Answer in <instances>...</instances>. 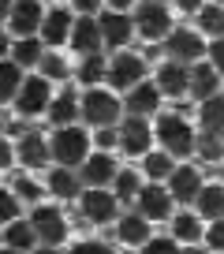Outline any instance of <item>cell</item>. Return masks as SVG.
<instances>
[{"instance_id":"1","label":"cell","mask_w":224,"mask_h":254,"mask_svg":"<svg viewBox=\"0 0 224 254\" xmlns=\"http://www.w3.org/2000/svg\"><path fill=\"white\" fill-rule=\"evenodd\" d=\"M49 150H53V165L82 168V161L94 153V131L82 127V124L53 127V135H49Z\"/></svg>"},{"instance_id":"2","label":"cell","mask_w":224,"mask_h":254,"mask_svg":"<svg viewBox=\"0 0 224 254\" xmlns=\"http://www.w3.org/2000/svg\"><path fill=\"white\" fill-rule=\"evenodd\" d=\"M153 135H157V146H161V150H168L176 161H187V157L194 153V142H198L194 124H191V120H183L179 112H157Z\"/></svg>"},{"instance_id":"3","label":"cell","mask_w":224,"mask_h":254,"mask_svg":"<svg viewBox=\"0 0 224 254\" xmlns=\"http://www.w3.org/2000/svg\"><path fill=\"white\" fill-rule=\"evenodd\" d=\"M123 120V94L112 86H86L82 90V124L86 127H116Z\"/></svg>"},{"instance_id":"4","label":"cell","mask_w":224,"mask_h":254,"mask_svg":"<svg viewBox=\"0 0 224 254\" xmlns=\"http://www.w3.org/2000/svg\"><path fill=\"white\" fill-rule=\"evenodd\" d=\"M135 34L146 41V45H165V38L172 34V8H168V0H138L135 11Z\"/></svg>"},{"instance_id":"5","label":"cell","mask_w":224,"mask_h":254,"mask_svg":"<svg viewBox=\"0 0 224 254\" xmlns=\"http://www.w3.org/2000/svg\"><path fill=\"white\" fill-rule=\"evenodd\" d=\"M53 97H56V82H49L41 71H26L23 86H19L15 101H11V109H15V116H23V120H38V116L49 112Z\"/></svg>"},{"instance_id":"6","label":"cell","mask_w":224,"mask_h":254,"mask_svg":"<svg viewBox=\"0 0 224 254\" xmlns=\"http://www.w3.org/2000/svg\"><path fill=\"white\" fill-rule=\"evenodd\" d=\"M146 79H150V64H146L142 53L120 49V53L109 56V79H105V86H112L116 94H127V90H135Z\"/></svg>"},{"instance_id":"7","label":"cell","mask_w":224,"mask_h":254,"mask_svg":"<svg viewBox=\"0 0 224 254\" xmlns=\"http://www.w3.org/2000/svg\"><path fill=\"white\" fill-rule=\"evenodd\" d=\"M123 202L112 194V187H82L79 194V209H82V221L97 224V228H105V224H116V217L123 213Z\"/></svg>"},{"instance_id":"8","label":"cell","mask_w":224,"mask_h":254,"mask_svg":"<svg viewBox=\"0 0 224 254\" xmlns=\"http://www.w3.org/2000/svg\"><path fill=\"white\" fill-rule=\"evenodd\" d=\"M209 53V38L198 26H172V34L165 38V56L179 64H198Z\"/></svg>"},{"instance_id":"9","label":"cell","mask_w":224,"mask_h":254,"mask_svg":"<svg viewBox=\"0 0 224 254\" xmlns=\"http://www.w3.org/2000/svg\"><path fill=\"white\" fill-rule=\"evenodd\" d=\"M26 217H30L34 232H38V243L60 247L67 239V217H64V209L56 206V202H38V206H30Z\"/></svg>"},{"instance_id":"10","label":"cell","mask_w":224,"mask_h":254,"mask_svg":"<svg viewBox=\"0 0 224 254\" xmlns=\"http://www.w3.org/2000/svg\"><path fill=\"white\" fill-rule=\"evenodd\" d=\"M135 209L146 217V221H153V224H168L172 213H176V198H172V190H168L165 183L150 180V183H142V190H138Z\"/></svg>"},{"instance_id":"11","label":"cell","mask_w":224,"mask_h":254,"mask_svg":"<svg viewBox=\"0 0 224 254\" xmlns=\"http://www.w3.org/2000/svg\"><path fill=\"white\" fill-rule=\"evenodd\" d=\"M120 153H127V157H138L142 161L146 153L153 150V120H146V116H127V120H120Z\"/></svg>"},{"instance_id":"12","label":"cell","mask_w":224,"mask_h":254,"mask_svg":"<svg viewBox=\"0 0 224 254\" xmlns=\"http://www.w3.org/2000/svg\"><path fill=\"white\" fill-rule=\"evenodd\" d=\"M97 23H101L105 49H112V53H120V49H131V41L138 38V34H135V19H131V11L101 8V11H97Z\"/></svg>"},{"instance_id":"13","label":"cell","mask_w":224,"mask_h":254,"mask_svg":"<svg viewBox=\"0 0 224 254\" xmlns=\"http://www.w3.org/2000/svg\"><path fill=\"white\" fill-rule=\"evenodd\" d=\"M15 161L26 168V172H45L53 165V150H49V135H38V131H23L15 138Z\"/></svg>"},{"instance_id":"14","label":"cell","mask_w":224,"mask_h":254,"mask_svg":"<svg viewBox=\"0 0 224 254\" xmlns=\"http://www.w3.org/2000/svg\"><path fill=\"white\" fill-rule=\"evenodd\" d=\"M71 26H75V8L71 4H53V8H45V19H41V30L38 38L45 41L49 49H64L67 38H71Z\"/></svg>"},{"instance_id":"15","label":"cell","mask_w":224,"mask_h":254,"mask_svg":"<svg viewBox=\"0 0 224 254\" xmlns=\"http://www.w3.org/2000/svg\"><path fill=\"white\" fill-rule=\"evenodd\" d=\"M165 187L172 190V198H176V206H194V198H198V190L206 187V176H202V172H198L194 165L179 161V165L172 168V176L165 180Z\"/></svg>"},{"instance_id":"16","label":"cell","mask_w":224,"mask_h":254,"mask_svg":"<svg viewBox=\"0 0 224 254\" xmlns=\"http://www.w3.org/2000/svg\"><path fill=\"white\" fill-rule=\"evenodd\" d=\"M153 82H157V90L165 94V101H179V97H187V90H191V64L165 60L157 67V75H153Z\"/></svg>"},{"instance_id":"17","label":"cell","mask_w":224,"mask_h":254,"mask_svg":"<svg viewBox=\"0 0 224 254\" xmlns=\"http://www.w3.org/2000/svg\"><path fill=\"white\" fill-rule=\"evenodd\" d=\"M45 19V4L41 0H11V15H8V34L11 38H30L41 30Z\"/></svg>"},{"instance_id":"18","label":"cell","mask_w":224,"mask_h":254,"mask_svg":"<svg viewBox=\"0 0 224 254\" xmlns=\"http://www.w3.org/2000/svg\"><path fill=\"white\" fill-rule=\"evenodd\" d=\"M161 105H165V94L157 90V82L153 79H146V82H138L135 90H127L123 94V112L127 116H157L161 112Z\"/></svg>"},{"instance_id":"19","label":"cell","mask_w":224,"mask_h":254,"mask_svg":"<svg viewBox=\"0 0 224 254\" xmlns=\"http://www.w3.org/2000/svg\"><path fill=\"white\" fill-rule=\"evenodd\" d=\"M67 49H71V53H79V56L101 53V49H105V38H101V23H97V15H75Z\"/></svg>"},{"instance_id":"20","label":"cell","mask_w":224,"mask_h":254,"mask_svg":"<svg viewBox=\"0 0 224 254\" xmlns=\"http://www.w3.org/2000/svg\"><path fill=\"white\" fill-rule=\"evenodd\" d=\"M120 165H116V153H105V150H94L86 161H82L79 176H82V187H112Z\"/></svg>"},{"instance_id":"21","label":"cell","mask_w":224,"mask_h":254,"mask_svg":"<svg viewBox=\"0 0 224 254\" xmlns=\"http://www.w3.org/2000/svg\"><path fill=\"white\" fill-rule=\"evenodd\" d=\"M168 236L172 239H179V243H206V217L198 213V209H176V213H172V221H168Z\"/></svg>"},{"instance_id":"22","label":"cell","mask_w":224,"mask_h":254,"mask_svg":"<svg viewBox=\"0 0 224 254\" xmlns=\"http://www.w3.org/2000/svg\"><path fill=\"white\" fill-rule=\"evenodd\" d=\"M45 120H49L53 127L79 124V120H82V94H79V90H71V86L56 90V97H53V105H49Z\"/></svg>"},{"instance_id":"23","label":"cell","mask_w":224,"mask_h":254,"mask_svg":"<svg viewBox=\"0 0 224 254\" xmlns=\"http://www.w3.org/2000/svg\"><path fill=\"white\" fill-rule=\"evenodd\" d=\"M45 187H49V194H53V198L79 202V194H82V176H79V168L53 165V168H45Z\"/></svg>"},{"instance_id":"24","label":"cell","mask_w":224,"mask_h":254,"mask_svg":"<svg viewBox=\"0 0 224 254\" xmlns=\"http://www.w3.org/2000/svg\"><path fill=\"white\" fill-rule=\"evenodd\" d=\"M112 228H116V239H120L123 247H135V251L153 236V221H146L138 209H127V213H120Z\"/></svg>"},{"instance_id":"25","label":"cell","mask_w":224,"mask_h":254,"mask_svg":"<svg viewBox=\"0 0 224 254\" xmlns=\"http://www.w3.org/2000/svg\"><path fill=\"white\" fill-rule=\"evenodd\" d=\"M224 90V79L221 71H217L209 60H198L191 64V90H187V97H194V101H206V97H217Z\"/></svg>"},{"instance_id":"26","label":"cell","mask_w":224,"mask_h":254,"mask_svg":"<svg viewBox=\"0 0 224 254\" xmlns=\"http://www.w3.org/2000/svg\"><path fill=\"white\" fill-rule=\"evenodd\" d=\"M0 247H11V251L30 254L34 247H38V232H34L30 217H15L11 224H4V228H0Z\"/></svg>"},{"instance_id":"27","label":"cell","mask_w":224,"mask_h":254,"mask_svg":"<svg viewBox=\"0 0 224 254\" xmlns=\"http://www.w3.org/2000/svg\"><path fill=\"white\" fill-rule=\"evenodd\" d=\"M45 41L38 38V34H30V38H11V60L23 67V71H38V64H41V56H45Z\"/></svg>"},{"instance_id":"28","label":"cell","mask_w":224,"mask_h":254,"mask_svg":"<svg viewBox=\"0 0 224 254\" xmlns=\"http://www.w3.org/2000/svg\"><path fill=\"white\" fill-rule=\"evenodd\" d=\"M75 79L79 86H105L109 79V56L105 53H90V56H79V67H75Z\"/></svg>"},{"instance_id":"29","label":"cell","mask_w":224,"mask_h":254,"mask_svg":"<svg viewBox=\"0 0 224 254\" xmlns=\"http://www.w3.org/2000/svg\"><path fill=\"white\" fill-rule=\"evenodd\" d=\"M194 209H198L206 221H221L224 217V183H206L194 198Z\"/></svg>"},{"instance_id":"30","label":"cell","mask_w":224,"mask_h":254,"mask_svg":"<svg viewBox=\"0 0 224 254\" xmlns=\"http://www.w3.org/2000/svg\"><path fill=\"white\" fill-rule=\"evenodd\" d=\"M23 79H26V71L19 67L15 60H0V105L8 109L11 101H15V94H19V86H23Z\"/></svg>"},{"instance_id":"31","label":"cell","mask_w":224,"mask_h":254,"mask_svg":"<svg viewBox=\"0 0 224 254\" xmlns=\"http://www.w3.org/2000/svg\"><path fill=\"white\" fill-rule=\"evenodd\" d=\"M194 26H198L209 41H213V38H224V4L206 0V4H202V11L194 15Z\"/></svg>"},{"instance_id":"32","label":"cell","mask_w":224,"mask_h":254,"mask_svg":"<svg viewBox=\"0 0 224 254\" xmlns=\"http://www.w3.org/2000/svg\"><path fill=\"white\" fill-rule=\"evenodd\" d=\"M38 71L45 75L49 82H67L75 75V67H71V60H67L60 49H45V56H41V64H38Z\"/></svg>"},{"instance_id":"33","label":"cell","mask_w":224,"mask_h":254,"mask_svg":"<svg viewBox=\"0 0 224 254\" xmlns=\"http://www.w3.org/2000/svg\"><path fill=\"white\" fill-rule=\"evenodd\" d=\"M176 165H179V161L172 157L168 150H150L142 157V176H146V180H153V183H165Z\"/></svg>"},{"instance_id":"34","label":"cell","mask_w":224,"mask_h":254,"mask_svg":"<svg viewBox=\"0 0 224 254\" xmlns=\"http://www.w3.org/2000/svg\"><path fill=\"white\" fill-rule=\"evenodd\" d=\"M198 127L202 131H221L224 135V94L198 101Z\"/></svg>"},{"instance_id":"35","label":"cell","mask_w":224,"mask_h":254,"mask_svg":"<svg viewBox=\"0 0 224 254\" xmlns=\"http://www.w3.org/2000/svg\"><path fill=\"white\" fill-rule=\"evenodd\" d=\"M194 153H198L206 165H224V135L221 131H198Z\"/></svg>"},{"instance_id":"36","label":"cell","mask_w":224,"mask_h":254,"mask_svg":"<svg viewBox=\"0 0 224 254\" xmlns=\"http://www.w3.org/2000/svg\"><path fill=\"white\" fill-rule=\"evenodd\" d=\"M138 190H142V172H135V168H120L116 180H112V194H116L120 202H135Z\"/></svg>"},{"instance_id":"37","label":"cell","mask_w":224,"mask_h":254,"mask_svg":"<svg viewBox=\"0 0 224 254\" xmlns=\"http://www.w3.org/2000/svg\"><path fill=\"white\" fill-rule=\"evenodd\" d=\"M11 190L19 194V202H23V206H38L41 194H45L49 187H45V183H38L30 172H23V176H15V180H11Z\"/></svg>"},{"instance_id":"38","label":"cell","mask_w":224,"mask_h":254,"mask_svg":"<svg viewBox=\"0 0 224 254\" xmlns=\"http://www.w3.org/2000/svg\"><path fill=\"white\" fill-rule=\"evenodd\" d=\"M15 217H23V202H19V194L11 187H4L0 183V228L4 224H11Z\"/></svg>"},{"instance_id":"39","label":"cell","mask_w":224,"mask_h":254,"mask_svg":"<svg viewBox=\"0 0 224 254\" xmlns=\"http://www.w3.org/2000/svg\"><path fill=\"white\" fill-rule=\"evenodd\" d=\"M138 254H183V243L172 239V236H150L138 247Z\"/></svg>"},{"instance_id":"40","label":"cell","mask_w":224,"mask_h":254,"mask_svg":"<svg viewBox=\"0 0 224 254\" xmlns=\"http://www.w3.org/2000/svg\"><path fill=\"white\" fill-rule=\"evenodd\" d=\"M116 127H90V131H94V150H105V153L120 150V131H116Z\"/></svg>"},{"instance_id":"41","label":"cell","mask_w":224,"mask_h":254,"mask_svg":"<svg viewBox=\"0 0 224 254\" xmlns=\"http://www.w3.org/2000/svg\"><path fill=\"white\" fill-rule=\"evenodd\" d=\"M67 254H116V247L109 239H79Z\"/></svg>"},{"instance_id":"42","label":"cell","mask_w":224,"mask_h":254,"mask_svg":"<svg viewBox=\"0 0 224 254\" xmlns=\"http://www.w3.org/2000/svg\"><path fill=\"white\" fill-rule=\"evenodd\" d=\"M206 247L213 254L224 251V217H221V221H206Z\"/></svg>"},{"instance_id":"43","label":"cell","mask_w":224,"mask_h":254,"mask_svg":"<svg viewBox=\"0 0 224 254\" xmlns=\"http://www.w3.org/2000/svg\"><path fill=\"white\" fill-rule=\"evenodd\" d=\"M11 165H19L15 161V138H8L4 131H0V172H8Z\"/></svg>"},{"instance_id":"44","label":"cell","mask_w":224,"mask_h":254,"mask_svg":"<svg viewBox=\"0 0 224 254\" xmlns=\"http://www.w3.org/2000/svg\"><path fill=\"white\" fill-rule=\"evenodd\" d=\"M206 60L213 64L217 71H221V79H224V38H213V41H209V53H206Z\"/></svg>"},{"instance_id":"45","label":"cell","mask_w":224,"mask_h":254,"mask_svg":"<svg viewBox=\"0 0 224 254\" xmlns=\"http://www.w3.org/2000/svg\"><path fill=\"white\" fill-rule=\"evenodd\" d=\"M75 8V15H97V11L105 8V0H67Z\"/></svg>"},{"instance_id":"46","label":"cell","mask_w":224,"mask_h":254,"mask_svg":"<svg viewBox=\"0 0 224 254\" xmlns=\"http://www.w3.org/2000/svg\"><path fill=\"white\" fill-rule=\"evenodd\" d=\"M172 4H176V8L183 11V15H198V11H202V4H206V0H172Z\"/></svg>"},{"instance_id":"47","label":"cell","mask_w":224,"mask_h":254,"mask_svg":"<svg viewBox=\"0 0 224 254\" xmlns=\"http://www.w3.org/2000/svg\"><path fill=\"white\" fill-rule=\"evenodd\" d=\"M135 4L138 0H105V8H112V11H135Z\"/></svg>"},{"instance_id":"48","label":"cell","mask_w":224,"mask_h":254,"mask_svg":"<svg viewBox=\"0 0 224 254\" xmlns=\"http://www.w3.org/2000/svg\"><path fill=\"white\" fill-rule=\"evenodd\" d=\"M8 53H11V34L0 30V60H8Z\"/></svg>"},{"instance_id":"49","label":"cell","mask_w":224,"mask_h":254,"mask_svg":"<svg viewBox=\"0 0 224 254\" xmlns=\"http://www.w3.org/2000/svg\"><path fill=\"white\" fill-rule=\"evenodd\" d=\"M183 254H213V251H209L206 243H187V247H183Z\"/></svg>"},{"instance_id":"50","label":"cell","mask_w":224,"mask_h":254,"mask_svg":"<svg viewBox=\"0 0 224 254\" xmlns=\"http://www.w3.org/2000/svg\"><path fill=\"white\" fill-rule=\"evenodd\" d=\"M8 15H11V0H0V26H8Z\"/></svg>"},{"instance_id":"51","label":"cell","mask_w":224,"mask_h":254,"mask_svg":"<svg viewBox=\"0 0 224 254\" xmlns=\"http://www.w3.org/2000/svg\"><path fill=\"white\" fill-rule=\"evenodd\" d=\"M30 254H64V251H60V247H49V243H38Z\"/></svg>"},{"instance_id":"52","label":"cell","mask_w":224,"mask_h":254,"mask_svg":"<svg viewBox=\"0 0 224 254\" xmlns=\"http://www.w3.org/2000/svg\"><path fill=\"white\" fill-rule=\"evenodd\" d=\"M0 254H23V251H11V247H0Z\"/></svg>"},{"instance_id":"53","label":"cell","mask_w":224,"mask_h":254,"mask_svg":"<svg viewBox=\"0 0 224 254\" xmlns=\"http://www.w3.org/2000/svg\"><path fill=\"white\" fill-rule=\"evenodd\" d=\"M217 4H224V0H217Z\"/></svg>"},{"instance_id":"54","label":"cell","mask_w":224,"mask_h":254,"mask_svg":"<svg viewBox=\"0 0 224 254\" xmlns=\"http://www.w3.org/2000/svg\"><path fill=\"white\" fill-rule=\"evenodd\" d=\"M221 94H224V90H221Z\"/></svg>"},{"instance_id":"55","label":"cell","mask_w":224,"mask_h":254,"mask_svg":"<svg viewBox=\"0 0 224 254\" xmlns=\"http://www.w3.org/2000/svg\"><path fill=\"white\" fill-rule=\"evenodd\" d=\"M221 254H224V251H221Z\"/></svg>"}]
</instances>
